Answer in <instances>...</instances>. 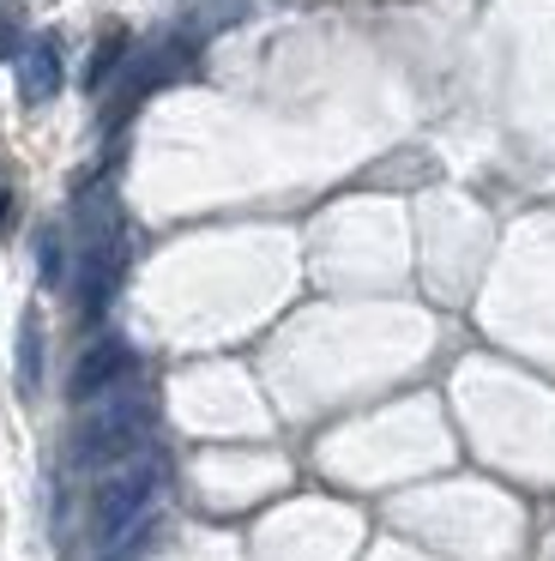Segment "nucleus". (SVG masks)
<instances>
[{
  "label": "nucleus",
  "mask_w": 555,
  "mask_h": 561,
  "mask_svg": "<svg viewBox=\"0 0 555 561\" xmlns=\"http://www.w3.org/2000/svg\"><path fill=\"white\" fill-rule=\"evenodd\" d=\"M151 428V399L133 387H115L109 399H97V411L79 428V459H127Z\"/></svg>",
  "instance_id": "nucleus-1"
},
{
  "label": "nucleus",
  "mask_w": 555,
  "mask_h": 561,
  "mask_svg": "<svg viewBox=\"0 0 555 561\" xmlns=\"http://www.w3.org/2000/svg\"><path fill=\"white\" fill-rule=\"evenodd\" d=\"M157 489H163V465H157V459L121 465V471L97 489V531H103L109 543H115V537H127L133 525L145 519V507L157 501Z\"/></svg>",
  "instance_id": "nucleus-2"
},
{
  "label": "nucleus",
  "mask_w": 555,
  "mask_h": 561,
  "mask_svg": "<svg viewBox=\"0 0 555 561\" xmlns=\"http://www.w3.org/2000/svg\"><path fill=\"white\" fill-rule=\"evenodd\" d=\"M127 375H133V351L121 339H103L79 356V368H72V399H109Z\"/></svg>",
  "instance_id": "nucleus-3"
},
{
  "label": "nucleus",
  "mask_w": 555,
  "mask_h": 561,
  "mask_svg": "<svg viewBox=\"0 0 555 561\" xmlns=\"http://www.w3.org/2000/svg\"><path fill=\"white\" fill-rule=\"evenodd\" d=\"M19 85H24V98H31V103H48V98H55L60 61H55V49H48V43H36L31 55H19Z\"/></svg>",
  "instance_id": "nucleus-4"
},
{
  "label": "nucleus",
  "mask_w": 555,
  "mask_h": 561,
  "mask_svg": "<svg viewBox=\"0 0 555 561\" xmlns=\"http://www.w3.org/2000/svg\"><path fill=\"white\" fill-rule=\"evenodd\" d=\"M36 380H43V332H36V314H24V327H19V387L36 392Z\"/></svg>",
  "instance_id": "nucleus-5"
}]
</instances>
